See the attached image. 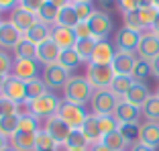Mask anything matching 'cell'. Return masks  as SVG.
<instances>
[{
    "label": "cell",
    "instance_id": "6da1fadb",
    "mask_svg": "<svg viewBox=\"0 0 159 151\" xmlns=\"http://www.w3.org/2000/svg\"><path fill=\"white\" fill-rule=\"evenodd\" d=\"M94 92H96V90L92 88V84L86 80L84 76H71L67 86L63 88L66 100H70V102H74V104H80V106H84L86 102H90Z\"/></svg>",
    "mask_w": 159,
    "mask_h": 151
},
{
    "label": "cell",
    "instance_id": "7a4b0ae2",
    "mask_svg": "<svg viewBox=\"0 0 159 151\" xmlns=\"http://www.w3.org/2000/svg\"><path fill=\"white\" fill-rule=\"evenodd\" d=\"M59 104H61V100L57 98L53 92H47V94H43L41 98L27 102V106H29V112L33 114L35 118H39V121H41V118L49 121L51 117H57Z\"/></svg>",
    "mask_w": 159,
    "mask_h": 151
},
{
    "label": "cell",
    "instance_id": "3957f363",
    "mask_svg": "<svg viewBox=\"0 0 159 151\" xmlns=\"http://www.w3.org/2000/svg\"><path fill=\"white\" fill-rule=\"evenodd\" d=\"M118 102H120V98L110 88H106V90H96L94 92L92 100H90V106H92L96 117H106V114H114Z\"/></svg>",
    "mask_w": 159,
    "mask_h": 151
},
{
    "label": "cell",
    "instance_id": "277c9868",
    "mask_svg": "<svg viewBox=\"0 0 159 151\" xmlns=\"http://www.w3.org/2000/svg\"><path fill=\"white\" fill-rule=\"evenodd\" d=\"M116 78L112 66H98V63H88L86 67V80L92 84L94 90H106L110 88L112 80Z\"/></svg>",
    "mask_w": 159,
    "mask_h": 151
},
{
    "label": "cell",
    "instance_id": "5b68a950",
    "mask_svg": "<svg viewBox=\"0 0 159 151\" xmlns=\"http://www.w3.org/2000/svg\"><path fill=\"white\" fill-rule=\"evenodd\" d=\"M57 117L63 121L66 125H70L71 129H82V125L86 123V110L84 106H80V104H74L70 100H61L59 104V110H57Z\"/></svg>",
    "mask_w": 159,
    "mask_h": 151
},
{
    "label": "cell",
    "instance_id": "8992f818",
    "mask_svg": "<svg viewBox=\"0 0 159 151\" xmlns=\"http://www.w3.org/2000/svg\"><path fill=\"white\" fill-rule=\"evenodd\" d=\"M70 78H71L70 71H67L66 67H61L59 63L45 66V70H43V74H41V80L45 82L49 92H51V90H63L67 86V82H70Z\"/></svg>",
    "mask_w": 159,
    "mask_h": 151
},
{
    "label": "cell",
    "instance_id": "52a82bcc",
    "mask_svg": "<svg viewBox=\"0 0 159 151\" xmlns=\"http://www.w3.org/2000/svg\"><path fill=\"white\" fill-rule=\"evenodd\" d=\"M90 29H92V37L96 41H106V37L112 33V19L102 10H96L92 14V19L88 21Z\"/></svg>",
    "mask_w": 159,
    "mask_h": 151
},
{
    "label": "cell",
    "instance_id": "ba28073f",
    "mask_svg": "<svg viewBox=\"0 0 159 151\" xmlns=\"http://www.w3.org/2000/svg\"><path fill=\"white\" fill-rule=\"evenodd\" d=\"M39 74H41L39 71V62H35V59H14L12 70H10V76H14L23 82L37 80Z\"/></svg>",
    "mask_w": 159,
    "mask_h": 151
},
{
    "label": "cell",
    "instance_id": "9c48e42d",
    "mask_svg": "<svg viewBox=\"0 0 159 151\" xmlns=\"http://www.w3.org/2000/svg\"><path fill=\"white\" fill-rule=\"evenodd\" d=\"M37 21H39V19H37V14L31 12V10H27V8H23V6L19 4L14 10H10V19H8V23L12 25L16 31H20L23 35H27V31L33 27Z\"/></svg>",
    "mask_w": 159,
    "mask_h": 151
},
{
    "label": "cell",
    "instance_id": "30bf717a",
    "mask_svg": "<svg viewBox=\"0 0 159 151\" xmlns=\"http://www.w3.org/2000/svg\"><path fill=\"white\" fill-rule=\"evenodd\" d=\"M141 35L143 33H137V31H131V29H118L116 35H114V45H116L118 51H129V53H137V47H139V41H141Z\"/></svg>",
    "mask_w": 159,
    "mask_h": 151
},
{
    "label": "cell",
    "instance_id": "8fae6325",
    "mask_svg": "<svg viewBox=\"0 0 159 151\" xmlns=\"http://www.w3.org/2000/svg\"><path fill=\"white\" fill-rule=\"evenodd\" d=\"M0 96H4V98L12 100L16 104H27V82L19 80L14 76H8L6 86H4V90H2Z\"/></svg>",
    "mask_w": 159,
    "mask_h": 151
},
{
    "label": "cell",
    "instance_id": "7c38bea8",
    "mask_svg": "<svg viewBox=\"0 0 159 151\" xmlns=\"http://www.w3.org/2000/svg\"><path fill=\"white\" fill-rule=\"evenodd\" d=\"M137 55L139 59H155L159 55V37L155 33H143L141 35V41H139V47H137Z\"/></svg>",
    "mask_w": 159,
    "mask_h": 151
},
{
    "label": "cell",
    "instance_id": "4fadbf2b",
    "mask_svg": "<svg viewBox=\"0 0 159 151\" xmlns=\"http://www.w3.org/2000/svg\"><path fill=\"white\" fill-rule=\"evenodd\" d=\"M43 131L49 133L57 145H63V143L67 141V137H70V133L74 131V129H71L70 125H66L59 117H51L49 121H45V129H43Z\"/></svg>",
    "mask_w": 159,
    "mask_h": 151
},
{
    "label": "cell",
    "instance_id": "5bb4252c",
    "mask_svg": "<svg viewBox=\"0 0 159 151\" xmlns=\"http://www.w3.org/2000/svg\"><path fill=\"white\" fill-rule=\"evenodd\" d=\"M137 59L139 57H135V53H129V51H116V55H114L112 59V70L116 76H133V70H135L137 66Z\"/></svg>",
    "mask_w": 159,
    "mask_h": 151
},
{
    "label": "cell",
    "instance_id": "9a60e30c",
    "mask_svg": "<svg viewBox=\"0 0 159 151\" xmlns=\"http://www.w3.org/2000/svg\"><path fill=\"white\" fill-rule=\"evenodd\" d=\"M59 55H61V49L55 45L51 37L43 41L41 45H37V62L43 63V66H51V63L59 62Z\"/></svg>",
    "mask_w": 159,
    "mask_h": 151
},
{
    "label": "cell",
    "instance_id": "2e32d148",
    "mask_svg": "<svg viewBox=\"0 0 159 151\" xmlns=\"http://www.w3.org/2000/svg\"><path fill=\"white\" fill-rule=\"evenodd\" d=\"M112 117L118 121V125H120V123H139L141 108L135 106V104H131V102H126V100H120Z\"/></svg>",
    "mask_w": 159,
    "mask_h": 151
},
{
    "label": "cell",
    "instance_id": "e0dca14e",
    "mask_svg": "<svg viewBox=\"0 0 159 151\" xmlns=\"http://www.w3.org/2000/svg\"><path fill=\"white\" fill-rule=\"evenodd\" d=\"M51 39L55 41V45L63 51V49H74V45L78 43L74 29H66V27H53L51 29Z\"/></svg>",
    "mask_w": 159,
    "mask_h": 151
},
{
    "label": "cell",
    "instance_id": "ac0fdd59",
    "mask_svg": "<svg viewBox=\"0 0 159 151\" xmlns=\"http://www.w3.org/2000/svg\"><path fill=\"white\" fill-rule=\"evenodd\" d=\"M8 147L14 151H35V147H37V135L19 131L8 139Z\"/></svg>",
    "mask_w": 159,
    "mask_h": 151
},
{
    "label": "cell",
    "instance_id": "d6986e66",
    "mask_svg": "<svg viewBox=\"0 0 159 151\" xmlns=\"http://www.w3.org/2000/svg\"><path fill=\"white\" fill-rule=\"evenodd\" d=\"M116 55L114 47L108 41H98L96 43V49H94V55L90 59V63H98V66H110Z\"/></svg>",
    "mask_w": 159,
    "mask_h": 151
},
{
    "label": "cell",
    "instance_id": "ffe728a7",
    "mask_svg": "<svg viewBox=\"0 0 159 151\" xmlns=\"http://www.w3.org/2000/svg\"><path fill=\"white\" fill-rule=\"evenodd\" d=\"M151 96H153V94L149 92L147 84H143V82H135L133 88L126 92V96L122 100H126V102H131V104H135V106H139V108H143V104H145Z\"/></svg>",
    "mask_w": 159,
    "mask_h": 151
},
{
    "label": "cell",
    "instance_id": "44dd1931",
    "mask_svg": "<svg viewBox=\"0 0 159 151\" xmlns=\"http://www.w3.org/2000/svg\"><path fill=\"white\" fill-rule=\"evenodd\" d=\"M23 37H25V35L20 33V31H16L8 21L2 23V31H0V47H2V49H14V47H16V43H19Z\"/></svg>",
    "mask_w": 159,
    "mask_h": 151
},
{
    "label": "cell",
    "instance_id": "7402d4cb",
    "mask_svg": "<svg viewBox=\"0 0 159 151\" xmlns=\"http://www.w3.org/2000/svg\"><path fill=\"white\" fill-rule=\"evenodd\" d=\"M82 133L86 135V139L90 141V145L102 141V131H100V125H98V117H96L94 112L86 117V123L82 125Z\"/></svg>",
    "mask_w": 159,
    "mask_h": 151
},
{
    "label": "cell",
    "instance_id": "603a6c76",
    "mask_svg": "<svg viewBox=\"0 0 159 151\" xmlns=\"http://www.w3.org/2000/svg\"><path fill=\"white\" fill-rule=\"evenodd\" d=\"M51 29H53L51 25H45V23H41V21H37V23L27 31L25 37L31 43H35V45H41L43 41H47V39L51 37Z\"/></svg>",
    "mask_w": 159,
    "mask_h": 151
},
{
    "label": "cell",
    "instance_id": "cb8c5ba5",
    "mask_svg": "<svg viewBox=\"0 0 159 151\" xmlns=\"http://www.w3.org/2000/svg\"><path fill=\"white\" fill-rule=\"evenodd\" d=\"M141 143H145V145L153 147L157 149L159 147V123H143L141 125Z\"/></svg>",
    "mask_w": 159,
    "mask_h": 151
},
{
    "label": "cell",
    "instance_id": "d4e9b609",
    "mask_svg": "<svg viewBox=\"0 0 159 151\" xmlns=\"http://www.w3.org/2000/svg\"><path fill=\"white\" fill-rule=\"evenodd\" d=\"M66 151H88L90 149V141L86 139V135L82 133V129H74L70 133L67 141L63 143Z\"/></svg>",
    "mask_w": 159,
    "mask_h": 151
},
{
    "label": "cell",
    "instance_id": "484cf974",
    "mask_svg": "<svg viewBox=\"0 0 159 151\" xmlns=\"http://www.w3.org/2000/svg\"><path fill=\"white\" fill-rule=\"evenodd\" d=\"M80 23L78 14H75V8H74V2L63 8H59V14H57V27H66V29H75Z\"/></svg>",
    "mask_w": 159,
    "mask_h": 151
},
{
    "label": "cell",
    "instance_id": "4316f807",
    "mask_svg": "<svg viewBox=\"0 0 159 151\" xmlns=\"http://www.w3.org/2000/svg\"><path fill=\"white\" fill-rule=\"evenodd\" d=\"M12 51H14V59H35L37 62V45L31 43L27 37L20 39Z\"/></svg>",
    "mask_w": 159,
    "mask_h": 151
},
{
    "label": "cell",
    "instance_id": "83f0119b",
    "mask_svg": "<svg viewBox=\"0 0 159 151\" xmlns=\"http://www.w3.org/2000/svg\"><path fill=\"white\" fill-rule=\"evenodd\" d=\"M118 133H120L122 137L126 139V143L133 147L135 143H139V139H141V125L139 123H120L118 125Z\"/></svg>",
    "mask_w": 159,
    "mask_h": 151
},
{
    "label": "cell",
    "instance_id": "f1b7e54d",
    "mask_svg": "<svg viewBox=\"0 0 159 151\" xmlns=\"http://www.w3.org/2000/svg\"><path fill=\"white\" fill-rule=\"evenodd\" d=\"M96 43H98L96 39H78L74 49H75V53L80 55L82 62L90 63V59H92V55H94V49H96Z\"/></svg>",
    "mask_w": 159,
    "mask_h": 151
},
{
    "label": "cell",
    "instance_id": "f546056e",
    "mask_svg": "<svg viewBox=\"0 0 159 151\" xmlns=\"http://www.w3.org/2000/svg\"><path fill=\"white\" fill-rule=\"evenodd\" d=\"M133 84H135V80H133L131 76H116V78L112 80V84H110V90L122 100L126 96V92L133 88Z\"/></svg>",
    "mask_w": 159,
    "mask_h": 151
},
{
    "label": "cell",
    "instance_id": "4dcf8cb0",
    "mask_svg": "<svg viewBox=\"0 0 159 151\" xmlns=\"http://www.w3.org/2000/svg\"><path fill=\"white\" fill-rule=\"evenodd\" d=\"M57 14H59V8H57L55 4H51L49 0H45V4H43L41 10L37 12V19L41 21V23H45V25H51V27H55Z\"/></svg>",
    "mask_w": 159,
    "mask_h": 151
},
{
    "label": "cell",
    "instance_id": "1f68e13d",
    "mask_svg": "<svg viewBox=\"0 0 159 151\" xmlns=\"http://www.w3.org/2000/svg\"><path fill=\"white\" fill-rule=\"evenodd\" d=\"M19 123H20V114L0 117V133H2L6 139H10L14 133H19Z\"/></svg>",
    "mask_w": 159,
    "mask_h": 151
},
{
    "label": "cell",
    "instance_id": "d6a6232c",
    "mask_svg": "<svg viewBox=\"0 0 159 151\" xmlns=\"http://www.w3.org/2000/svg\"><path fill=\"white\" fill-rule=\"evenodd\" d=\"M102 143L108 147V149H112V151H126V147H129L126 139L122 137L118 131H112V133H108V135H104Z\"/></svg>",
    "mask_w": 159,
    "mask_h": 151
},
{
    "label": "cell",
    "instance_id": "836d02e7",
    "mask_svg": "<svg viewBox=\"0 0 159 151\" xmlns=\"http://www.w3.org/2000/svg\"><path fill=\"white\" fill-rule=\"evenodd\" d=\"M141 114L149 121V123H159V98L157 96H151L145 104H143V108H141Z\"/></svg>",
    "mask_w": 159,
    "mask_h": 151
},
{
    "label": "cell",
    "instance_id": "e575fe53",
    "mask_svg": "<svg viewBox=\"0 0 159 151\" xmlns=\"http://www.w3.org/2000/svg\"><path fill=\"white\" fill-rule=\"evenodd\" d=\"M47 92H49V88L45 86V82H43L41 78L27 82V102L41 98V96H43V94H47Z\"/></svg>",
    "mask_w": 159,
    "mask_h": 151
},
{
    "label": "cell",
    "instance_id": "d590c367",
    "mask_svg": "<svg viewBox=\"0 0 159 151\" xmlns=\"http://www.w3.org/2000/svg\"><path fill=\"white\" fill-rule=\"evenodd\" d=\"M59 63L61 67H66L67 71H74L75 67L82 63V59H80V55L75 53V49H63L61 51V55H59Z\"/></svg>",
    "mask_w": 159,
    "mask_h": 151
},
{
    "label": "cell",
    "instance_id": "8d00e7d4",
    "mask_svg": "<svg viewBox=\"0 0 159 151\" xmlns=\"http://www.w3.org/2000/svg\"><path fill=\"white\" fill-rule=\"evenodd\" d=\"M149 76H153L151 62H147V59H137V66H135V70H133L131 78L135 82H143V84H145V80L149 78Z\"/></svg>",
    "mask_w": 159,
    "mask_h": 151
},
{
    "label": "cell",
    "instance_id": "74e56055",
    "mask_svg": "<svg viewBox=\"0 0 159 151\" xmlns=\"http://www.w3.org/2000/svg\"><path fill=\"white\" fill-rule=\"evenodd\" d=\"M19 131H20V133H31V135H37V133L41 131V129H39V118H35L31 112L20 114Z\"/></svg>",
    "mask_w": 159,
    "mask_h": 151
},
{
    "label": "cell",
    "instance_id": "f35d334b",
    "mask_svg": "<svg viewBox=\"0 0 159 151\" xmlns=\"http://www.w3.org/2000/svg\"><path fill=\"white\" fill-rule=\"evenodd\" d=\"M122 23H125L126 29L137 31V33H143V31H145L143 21H141V16H139V10H133V12H122Z\"/></svg>",
    "mask_w": 159,
    "mask_h": 151
},
{
    "label": "cell",
    "instance_id": "ab89813d",
    "mask_svg": "<svg viewBox=\"0 0 159 151\" xmlns=\"http://www.w3.org/2000/svg\"><path fill=\"white\" fill-rule=\"evenodd\" d=\"M139 16H141V21H143V27L145 29H153L155 21H157V16H159V8H155L153 4L143 6V8H139Z\"/></svg>",
    "mask_w": 159,
    "mask_h": 151
},
{
    "label": "cell",
    "instance_id": "60d3db41",
    "mask_svg": "<svg viewBox=\"0 0 159 151\" xmlns=\"http://www.w3.org/2000/svg\"><path fill=\"white\" fill-rule=\"evenodd\" d=\"M74 8H75V14H78L80 23H88V21L92 19V14L96 12V8L92 6V2H84V0L74 2Z\"/></svg>",
    "mask_w": 159,
    "mask_h": 151
},
{
    "label": "cell",
    "instance_id": "b9f144b4",
    "mask_svg": "<svg viewBox=\"0 0 159 151\" xmlns=\"http://www.w3.org/2000/svg\"><path fill=\"white\" fill-rule=\"evenodd\" d=\"M55 149H57V143L53 141L51 135L45 133V131H39L37 133V147H35V151H55Z\"/></svg>",
    "mask_w": 159,
    "mask_h": 151
},
{
    "label": "cell",
    "instance_id": "7bdbcfd3",
    "mask_svg": "<svg viewBox=\"0 0 159 151\" xmlns=\"http://www.w3.org/2000/svg\"><path fill=\"white\" fill-rule=\"evenodd\" d=\"M12 114H20V104L0 96V117H12Z\"/></svg>",
    "mask_w": 159,
    "mask_h": 151
},
{
    "label": "cell",
    "instance_id": "ee69618b",
    "mask_svg": "<svg viewBox=\"0 0 159 151\" xmlns=\"http://www.w3.org/2000/svg\"><path fill=\"white\" fill-rule=\"evenodd\" d=\"M98 125H100V131H102V137L108 135V133H112V131H118V121L112 117V114L98 117Z\"/></svg>",
    "mask_w": 159,
    "mask_h": 151
},
{
    "label": "cell",
    "instance_id": "f6af8a7d",
    "mask_svg": "<svg viewBox=\"0 0 159 151\" xmlns=\"http://www.w3.org/2000/svg\"><path fill=\"white\" fill-rule=\"evenodd\" d=\"M149 4H151V0H118V6H120L122 12H133V10H139Z\"/></svg>",
    "mask_w": 159,
    "mask_h": 151
},
{
    "label": "cell",
    "instance_id": "bcb514c9",
    "mask_svg": "<svg viewBox=\"0 0 159 151\" xmlns=\"http://www.w3.org/2000/svg\"><path fill=\"white\" fill-rule=\"evenodd\" d=\"M12 63H14V59L6 53V49L0 47V74L8 76V71L12 70Z\"/></svg>",
    "mask_w": 159,
    "mask_h": 151
},
{
    "label": "cell",
    "instance_id": "7dc6e473",
    "mask_svg": "<svg viewBox=\"0 0 159 151\" xmlns=\"http://www.w3.org/2000/svg\"><path fill=\"white\" fill-rule=\"evenodd\" d=\"M74 33L78 39H94L92 37V29H90L88 23H78V27L74 29Z\"/></svg>",
    "mask_w": 159,
    "mask_h": 151
},
{
    "label": "cell",
    "instance_id": "c3c4849f",
    "mask_svg": "<svg viewBox=\"0 0 159 151\" xmlns=\"http://www.w3.org/2000/svg\"><path fill=\"white\" fill-rule=\"evenodd\" d=\"M19 4L23 6V8H27V10L37 14L39 10H41V6L45 4V0H19Z\"/></svg>",
    "mask_w": 159,
    "mask_h": 151
},
{
    "label": "cell",
    "instance_id": "681fc988",
    "mask_svg": "<svg viewBox=\"0 0 159 151\" xmlns=\"http://www.w3.org/2000/svg\"><path fill=\"white\" fill-rule=\"evenodd\" d=\"M19 6V0H0V10H14Z\"/></svg>",
    "mask_w": 159,
    "mask_h": 151
},
{
    "label": "cell",
    "instance_id": "f907efd6",
    "mask_svg": "<svg viewBox=\"0 0 159 151\" xmlns=\"http://www.w3.org/2000/svg\"><path fill=\"white\" fill-rule=\"evenodd\" d=\"M131 151H155L153 147H149V145H145V143H135V145L131 147Z\"/></svg>",
    "mask_w": 159,
    "mask_h": 151
},
{
    "label": "cell",
    "instance_id": "816d5d0a",
    "mask_svg": "<svg viewBox=\"0 0 159 151\" xmlns=\"http://www.w3.org/2000/svg\"><path fill=\"white\" fill-rule=\"evenodd\" d=\"M151 70H153V76L159 80V55L155 59H151Z\"/></svg>",
    "mask_w": 159,
    "mask_h": 151
},
{
    "label": "cell",
    "instance_id": "f5cc1de1",
    "mask_svg": "<svg viewBox=\"0 0 159 151\" xmlns=\"http://www.w3.org/2000/svg\"><path fill=\"white\" fill-rule=\"evenodd\" d=\"M88 151H112V149H108V147L104 145L102 141H100V143H94V145H90Z\"/></svg>",
    "mask_w": 159,
    "mask_h": 151
},
{
    "label": "cell",
    "instance_id": "db71d44e",
    "mask_svg": "<svg viewBox=\"0 0 159 151\" xmlns=\"http://www.w3.org/2000/svg\"><path fill=\"white\" fill-rule=\"evenodd\" d=\"M51 4H55L57 8H63V6H67V4H71L74 0H49Z\"/></svg>",
    "mask_w": 159,
    "mask_h": 151
},
{
    "label": "cell",
    "instance_id": "11a10c76",
    "mask_svg": "<svg viewBox=\"0 0 159 151\" xmlns=\"http://www.w3.org/2000/svg\"><path fill=\"white\" fill-rule=\"evenodd\" d=\"M98 4H100V6H104V8H108V6L118 4V0H98Z\"/></svg>",
    "mask_w": 159,
    "mask_h": 151
},
{
    "label": "cell",
    "instance_id": "9f6ffc18",
    "mask_svg": "<svg viewBox=\"0 0 159 151\" xmlns=\"http://www.w3.org/2000/svg\"><path fill=\"white\" fill-rule=\"evenodd\" d=\"M6 147H8V139H6L4 135H2V133H0V151H4Z\"/></svg>",
    "mask_w": 159,
    "mask_h": 151
},
{
    "label": "cell",
    "instance_id": "6f0895ef",
    "mask_svg": "<svg viewBox=\"0 0 159 151\" xmlns=\"http://www.w3.org/2000/svg\"><path fill=\"white\" fill-rule=\"evenodd\" d=\"M6 80H8V76L0 74V94H2V90H4V86H6Z\"/></svg>",
    "mask_w": 159,
    "mask_h": 151
},
{
    "label": "cell",
    "instance_id": "680465c9",
    "mask_svg": "<svg viewBox=\"0 0 159 151\" xmlns=\"http://www.w3.org/2000/svg\"><path fill=\"white\" fill-rule=\"evenodd\" d=\"M151 33H155L159 37V16H157V21H155V25H153V29H151Z\"/></svg>",
    "mask_w": 159,
    "mask_h": 151
},
{
    "label": "cell",
    "instance_id": "91938a15",
    "mask_svg": "<svg viewBox=\"0 0 159 151\" xmlns=\"http://www.w3.org/2000/svg\"><path fill=\"white\" fill-rule=\"evenodd\" d=\"M151 4H153L155 8H159V0H151Z\"/></svg>",
    "mask_w": 159,
    "mask_h": 151
},
{
    "label": "cell",
    "instance_id": "94428289",
    "mask_svg": "<svg viewBox=\"0 0 159 151\" xmlns=\"http://www.w3.org/2000/svg\"><path fill=\"white\" fill-rule=\"evenodd\" d=\"M74 2H80V0H74ZM84 2H92V0H84Z\"/></svg>",
    "mask_w": 159,
    "mask_h": 151
},
{
    "label": "cell",
    "instance_id": "6125c7cd",
    "mask_svg": "<svg viewBox=\"0 0 159 151\" xmlns=\"http://www.w3.org/2000/svg\"><path fill=\"white\" fill-rule=\"evenodd\" d=\"M4 151H14V149H10V147H6V149H4Z\"/></svg>",
    "mask_w": 159,
    "mask_h": 151
},
{
    "label": "cell",
    "instance_id": "be15d7a7",
    "mask_svg": "<svg viewBox=\"0 0 159 151\" xmlns=\"http://www.w3.org/2000/svg\"><path fill=\"white\" fill-rule=\"evenodd\" d=\"M2 23H4V21H0V31H2Z\"/></svg>",
    "mask_w": 159,
    "mask_h": 151
},
{
    "label": "cell",
    "instance_id": "e7e4bbea",
    "mask_svg": "<svg viewBox=\"0 0 159 151\" xmlns=\"http://www.w3.org/2000/svg\"><path fill=\"white\" fill-rule=\"evenodd\" d=\"M155 96H157V98H159V88H157V94H155Z\"/></svg>",
    "mask_w": 159,
    "mask_h": 151
},
{
    "label": "cell",
    "instance_id": "03108f58",
    "mask_svg": "<svg viewBox=\"0 0 159 151\" xmlns=\"http://www.w3.org/2000/svg\"><path fill=\"white\" fill-rule=\"evenodd\" d=\"M0 14H2V10H0Z\"/></svg>",
    "mask_w": 159,
    "mask_h": 151
}]
</instances>
